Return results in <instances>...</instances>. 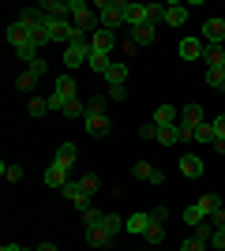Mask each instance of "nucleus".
<instances>
[{"label": "nucleus", "mask_w": 225, "mask_h": 251, "mask_svg": "<svg viewBox=\"0 0 225 251\" xmlns=\"http://www.w3.org/2000/svg\"><path fill=\"white\" fill-rule=\"evenodd\" d=\"M117 30H105V26H101V30H94L90 34V49H98V52H109V56H113V49H117Z\"/></svg>", "instance_id": "10"}, {"label": "nucleus", "mask_w": 225, "mask_h": 251, "mask_svg": "<svg viewBox=\"0 0 225 251\" xmlns=\"http://www.w3.org/2000/svg\"><path fill=\"white\" fill-rule=\"evenodd\" d=\"M206 86L225 90V68H206Z\"/></svg>", "instance_id": "30"}, {"label": "nucleus", "mask_w": 225, "mask_h": 251, "mask_svg": "<svg viewBox=\"0 0 225 251\" xmlns=\"http://www.w3.org/2000/svg\"><path fill=\"white\" fill-rule=\"evenodd\" d=\"M161 23H169V26H184V23H188V8H184V4H165Z\"/></svg>", "instance_id": "18"}, {"label": "nucleus", "mask_w": 225, "mask_h": 251, "mask_svg": "<svg viewBox=\"0 0 225 251\" xmlns=\"http://www.w3.org/2000/svg\"><path fill=\"white\" fill-rule=\"evenodd\" d=\"M165 15V4H128V30L135 26H158V19Z\"/></svg>", "instance_id": "2"}, {"label": "nucleus", "mask_w": 225, "mask_h": 251, "mask_svg": "<svg viewBox=\"0 0 225 251\" xmlns=\"http://www.w3.org/2000/svg\"><path fill=\"white\" fill-rule=\"evenodd\" d=\"M0 173H4L11 184H19V180H23V165H8V161H4V165H0Z\"/></svg>", "instance_id": "36"}, {"label": "nucleus", "mask_w": 225, "mask_h": 251, "mask_svg": "<svg viewBox=\"0 0 225 251\" xmlns=\"http://www.w3.org/2000/svg\"><path fill=\"white\" fill-rule=\"evenodd\" d=\"M139 139L154 143V139H158V124H154V120H150V124H143V127H139Z\"/></svg>", "instance_id": "41"}, {"label": "nucleus", "mask_w": 225, "mask_h": 251, "mask_svg": "<svg viewBox=\"0 0 225 251\" xmlns=\"http://www.w3.org/2000/svg\"><path fill=\"white\" fill-rule=\"evenodd\" d=\"M222 49H225V45H222Z\"/></svg>", "instance_id": "54"}, {"label": "nucleus", "mask_w": 225, "mask_h": 251, "mask_svg": "<svg viewBox=\"0 0 225 251\" xmlns=\"http://www.w3.org/2000/svg\"><path fill=\"white\" fill-rule=\"evenodd\" d=\"M64 116H79V120H86V101H72L64 109Z\"/></svg>", "instance_id": "39"}, {"label": "nucleus", "mask_w": 225, "mask_h": 251, "mask_svg": "<svg viewBox=\"0 0 225 251\" xmlns=\"http://www.w3.org/2000/svg\"><path fill=\"white\" fill-rule=\"evenodd\" d=\"M165 218H169V206H154V210H150V221H158V225H161Z\"/></svg>", "instance_id": "45"}, {"label": "nucleus", "mask_w": 225, "mask_h": 251, "mask_svg": "<svg viewBox=\"0 0 225 251\" xmlns=\"http://www.w3.org/2000/svg\"><path fill=\"white\" fill-rule=\"evenodd\" d=\"M79 184H83V191H86V195H98V173H86V176L79 180Z\"/></svg>", "instance_id": "37"}, {"label": "nucleus", "mask_w": 225, "mask_h": 251, "mask_svg": "<svg viewBox=\"0 0 225 251\" xmlns=\"http://www.w3.org/2000/svg\"><path fill=\"white\" fill-rule=\"evenodd\" d=\"M203 60H206V68H225V49L222 45H206Z\"/></svg>", "instance_id": "23"}, {"label": "nucleus", "mask_w": 225, "mask_h": 251, "mask_svg": "<svg viewBox=\"0 0 225 251\" xmlns=\"http://www.w3.org/2000/svg\"><path fill=\"white\" fill-rule=\"evenodd\" d=\"M222 98H225V90H222Z\"/></svg>", "instance_id": "52"}, {"label": "nucleus", "mask_w": 225, "mask_h": 251, "mask_svg": "<svg viewBox=\"0 0 225 251\" xmlns=\"http://www.w3.org/2000/svg\"><path fill=\"white\" fill-rule=\"evenodd\" d=\"M42 180L49 184V188H56V191H60V188L68 184V169H64V165H56V161H49V169L42 173Z\"/></svg>", "instance_id": "14"}, {"label": "nucleus", "mask_w": 225, "mask_h": 251, "mask_svg": "<svg viewBox=\"0 0 225 251\" xmlns=\"http://www.w3.org/2000/svg\"><path fill=\"white\" fill-rule=\"evenodd\" d=\"M124 221H128V218H120V214H105V218H101V225H98V229H105L109 236H117V232L124 229Z\"/></svg>", "instance_id": "24"}, {"label": "nucleus", "mask_w": 225, "mask_h": 251, "mask_svg": "<svg viewBox=\"0 0 225 251\" xmlns=\"http://www.w3.org/2000/svg\"><path fill=\"white\" fill-rule=\"evenodd\" d=\"M206 221H210L214 229H225V206H218V210H214V214H210Z\"/></svg>", "instance_id": "42"}, {"label": "nucleus", "mask_w": 225, "mask_h": 251, "mask_svg": "<svg viewBox=\"0 0 225 251\" xmlns=\"http://www.w3.org/2000/svg\"><path fill=\"white\" fill-rule=\"evenodd\" d=\"M180 251H206V244H203V240H195V236H188V240L180 244Z\"/></svg>", "instance_id": "43"}, {"label": "nucleus", "mask_w": 225, "mask_h": 251, "mask_svg": "<svg viewBox=\"0 0 225 251\" xmlns=\"http://www.w3.org/2000/svg\"><path fill=\"white\" fill-rule=\"evenodd\" d=\"M38 251H60L56 244H38Z\"/></svg>", "instance_id": "49"}, {"label": "nucleus", "mask_w": 225, "mask_h": 251, "mask_svg": "<svg viewBox=\"0 0 225 251\" xmlns=\"http://www.w3.org/2000/svg\"><path fill=\"white\" fill-rule=\"evenodd\" d=\"M109 64H113V56H109V52H98V49H90V60H86V68H90V72L105 75V72H109Z\"/></svg>", "instance_id": "20"}, {"label": "nucleus", "mask_w": 225, "mask_h": 251, "mask_svg": "<svg viewBox=\"0 0 225 251\" xmlns=\"http://www.w3.org/2000/svg\"><path fill=\"white\" fill-rule=\"evenodd\" d=\"M38 8H42V15H45V19H53V23H64L68 15H72V8H68L64 0H42Z\"/></svg>", "instance_id": "12"}, {"label": "nucleus", "mask_w": 225, "mask_h": 251, "mask_svg": "<svg viewBox=\"0 0 225 251\" xmlns=\"http://www.w3.org/2000/svg\"><path fill=\"white\" fill-rule=\"evenodd\" d=\"M60 195H64L68 202H75V199H79V195H86V191H83V184H79V180H68L64 188H60Z\"/></svg>", "instance_id": "31"}, {"label": "nucleus", "mask_w": 225, "mask_h": 251, "mask_svg": "<svg viewBox=\"0 0 225 251\" xmlns=\"http://www.w3.org/2000/svg\"><path fill=\"white\" fill-rule=\"evenodd\" d=\"M199 124H206V109L199 101H188L180 109V124H176V127H180V135H184V143L195 135V127H199Z\"/></svg>", "instance_id": "5"}, {"label": "nucleus", "mask_w": 225, "mask_h": 251, "mask_svg": "<svg viewBox=\"0 0 225 251\" xmlns=\"http://www.w3.org/2000/svg\"><path fill=\"white\" fill-rule=\"evenodd\" d=\"M199 38L206 45H225V19H206L199 26Z\"/></svg>", "instance_id": "8"}, {"label": "nucleus", "mask_w": 225, "mask_h": 251, "mask_svg": "<svg viewBox=\"0 0 225 251\" xmlns=\"http://www.w3.org/2000/svg\"><path fill=\"white\" fill-rule=\"evenodd\" d=\"M68 8H72V19H75V26H79V30H86V34L101 30V19L94 15L98 8H90L86 0H68Z\"/></svg>", "instance_id": "4"}, {"label": "nucleus", "mask_w": 225, "mask_h": 251, "mask_svg": "<svg viewBox=\"0 0 225 251\" xmlns=\"http://www.w3.org/2000/svg\"><path fill=\"white\" fill-rule=\"evenodd\" d=\"M210 244H214L218 251H225V229H214V240H210Z\"/></svg>", "instance_id": "47"}, {"label": "nucleus", "mask_w": 225, "mask_h": 251, "mask_svg": "<svg viewBox=\"0 0 225 251\" xmlns=\"http://www.w3.org/2000/svg\"><path fill=\"white\" fill-rule=\"evenodd\" d=\"M101 218H105V214H101V210H86V214H83V221H86V229H98V225H101Z\"/></svg>", "instance_id": "38"}, {"label": "nucleus", "mask_w": 225, "mask_h": 251, "mask_svg": "<svg viewBox=\"0 0 225 251\" xmlns=\"http://www.w3.org/2000/svg\"><path fill=\"white\" fill-rule=\"evenodd\" d=\"M214 124V139H225V116H218V120H210Z\"/></svg>", "instance_id": "46"}, {"label": "nucleus", "mask_w": 225, "mask_h": 251, "mask_svg": "<svg viewBox=\"0 0 225 251\" xmlns=\"http://www.w3.org/2000/svg\"><path fill=\"white\" fill-rule=\"evenodd\" d=\"M143 240L154 244V248H161V240H165V225H158V221H150V229L143 232Z\"/></svg>", "instance_id": "26"}, {"label": "nucleus", "mask_w": 225, "mask_h": 251, "mask_svg": "<svg viewBox=\"0 0 225 251\" xmlns=\"http://www.w3.org/2000/svg\"><path fill=\"white\" fill-rule=\"evenodd\" d=\"M176 169H180L188 180H199L206 173V165H203V157H199V154H180V157H176Z\"/></svg>", "instance_id": "9"}, {"label": "nucleus", "mask_w": 225, "mask_h": 251, "mask_svg": "<svg viewBox=\"0 0 225 251\" xmlns=\"http://www.w3.org/2000/svg\"><path fill=\"white\" fill-rule=\"evenodd\" d=\"M8 42H11V49H23V45H34V30L30 26H23L19 19L8 26Z\"/></svg>", "instance_id": "11"}, {"label": "nucleus", "mask_w": 225, "mask_h": 251, "mask_svg": "<svg viewBox=\"0 0 225 251\" xmlns=\"http://www.w3.org/2000/svg\"><path fill=\"white\" fill-rule=\"evenodd\" d=\"M154 34H158V26H135V30H128V42H135L143 49V45L154 42Z\"/></svg>", "instance_id": "21"}, {"label": "nucleus", "mask_w": 225, "mask_h": 251, "mask_svg": "<svg viewBox=\"0 0 225 251\" xmlns=\"http://www.w3.org/2000/svg\"><path fill=\"white\" fill-rule=\"evenodd\" d=\"M128 98V86H109V101H124Z\"/></svg>", "instance_id": "44"}, {"label": "nucleus", "mask_w": 225, "mask_h": 251, "mask_svg": "<svg viewBox=\"0 0 225 251\" xmlns=\"http://www.w3.org/2000/svg\"><path fill=\"white\" fill-rule=\"evenodd\" d=\"M26 113H30L34 120H38V116H45V113H49V98H38V94H34L30 101H26Z\"/></svg>", "instance_id": "28"}, {"label": "nucleus", "mask_w": 225, "mask_h": 251, "mask_svg": "<svg viewBox=\"0 0 225 251\" xmlns=\"http://www.w3.org/2000/svg\"><path fill=\"white\" fill-rule=\"evenodd\" d=\"M192 139H195V143H214V124H210V120H206V124H199Z\"/></svg>", "instance_id": "32"}, {"label": "nucleus", "mask_w": 225, "mask_h": 251, "mask_svg": "<svg viewBox=\"0 0 225 251\" xmlns=\"http://www.w3.org/2000/svg\"><path fill=\"white\" fill-rule=\"evenodd\" d=\"M192 236H195V240H203V244H210V240H214V225L203 221V225H195V229H192Z\"/></svg>", "instance_id": "33"}, {"label": "nucleus", "mask_w": 225, "mask_h": 251, "mask_svg": "<svg viewBox=\"0 0 225 251\" xmlns=\"http://www.w3.org/2000/svg\"><path fill=\"white\" fill-rule=\"evenodd\" d=\"M124 229H128V232H135V236H143V232L150 229V210H147V214H128Z\"/></svg>", "instance_id": "19"}, {"label": "nucleus", "mask_w": 225, "mask_h": 251, "mask_svg": "<svg viewBox=\"0 0 225 251\" xmlns=\"http://www.w3.org/2000/svg\"><path fill=\"white\" fill-rule=\"evenodd\" d=\"M184 221H188V225H203L206 221V214H203V206H199V202H192V206H184Z\"/></svg>", "instance_id": "27"}, {"label": "nucleus", "mask_w": 225, "mask_h": 251, "mask_svg": "<svg viewBox=\"0 0 225 251\" xmlns=\"http://www.w3.org/2000/svg\"><path fill=\"white\" fill-rule=\"evenodd\" d=\"M72 206L79 210V214H86V210H94V195H79V199H75Z\"/></svg>", "instance_id": "40"}, {"label": "nucleus", "mask_w": 225, "mask_h": 251, "mask_svg": "<svg viewBox=\"0 0 225 251\" xmlns=\"http://www.w3.org/2000/svg\"><path fill=\"white\" fill-rule=\"evenodd\" d=\"M150 173H154L150 161H135V165H131V176H135V180H150Z\"/></svg>", "instance_id": "34"}, {"label": "nucleus", "mask_w": 225, "mask_h": 251, "mask_svg": "<svg viewBox=\"0 0 225 251\" xmlns=\"http://www.w3.org/2000/svg\"><path fill=\"white\" fill-rule=\"evenodd\" d=\"M34 83H38V75H34L30 68H26V72H23L19 79H15V86H19V90H34Z\"/></svg>", "instance_id": "35"}, {"label": "nucleus", "mask_w": 225, "mask_h": 251, "mask_svg": "<svg viewBox=\"0 0 225 251\" xmlns=\"http://www.w3.org/2000/svg\"><path fill=\"white\" fill-rule=\"evenodd\" d=\"M86 244H90V248H109L113 236H109L105 229H86Z\"/></svg>", "instance_id": "25"}, {"label": "nucleus", "mask_w": 225, "mask_h": 251, "mask_svg": "<svg viewBox=\"0 0 225 251\" xmlns=\"http://www.w3.org/2000/svg\"><path fill=\"white\" fill-rule=\"evenodd\" d=\"M72 101H75V79L72 75H60V79H56V90L49 94V109H60V113H64Z\"/></svg>", "instance_id": "6"}, {"label": "nucleus", "mask_w": 225, "mask_h": 251, "mask_svg": "<svg viewBox=\"0 0 225 251\" xmlns=\"http://www.w3.org/2000/svg\"><path fill=\"white\" fill-rule=\"evenodd\" d=\"M154 124H158V127H176V124H180V113H176V105H158V113H154Z\"/></svg>", "instance_id": "16"}, {"label": "nucleus", "mask_w": 225, "mask_h": 251, "mask_svg": "<svg viewBox=\"0 0 225 251\" xmlns=\"http://www.w3.org/2000/svg\"><path fill=\"white\" fill-rule=\"evenodd\" d=\"M0 251H23V248H19V244H4Z\"/></svg>", "instance_id": "50"}, {"label": "nucleus", "mask_w": 225, "mask_h": 251, "mask_svg": "<svg viewBox=\"0 0 225 251\" xmlns=\"http://www.w3.org/2000/svg\"><path fill=\"white\" fill-rule=\"evenodd\" d=\"M105 83L109 86H128V64L113 60V64H109V72H105Z\"/></svg>", "instance_id": "15"}, {"label": "nucleus", "mask_w": 225, "mask_h": 251, "mask_svg": "<svg viewBox=\"0 0 225 251\" xmlns=\"http://www.w3.org/2000/svg\"><path fill=\"white\" fill-rule=\"evenodd\" d=\"M195 202H199V206H203V214L210 218V214H214V210L222 206V195H218V191H206L203 199H195Z\"/></svg>", "instance_id": "29"}, {"label": "nucleus", "mask_w": 225, "mask_h": 251, "mask_svg": "<svg viewBox=\"0 0 225 251\" xmlns=\"http://www.w3.org/2000/svg\"><path fill=\"white\" fill-rule=\"evenodd\" d=\"M210 147H214V150H218V154H222V157H225V139H214V143H210Z\"/></svg>", "instance_id": "48"}, {"label": "nucleus", "mask_w": 225, "mask_h": 251, "mask_svg": "<svg viewBox=\"0 0 225 251\" xmlns=\"http://www.w3.org/2000/svg\"><path fill=\"white\" fill-rule=\"evenodd\" d=\"M176 143H184L180 127H158V147H176Z\"/></svg>", "instance_id": "22"}, {"label": "nucleus", "mask_w": 225, "mask_h": 251, "mask_svg": "<svg viewBox=\"0 0 225 251\" xmlns=\"http://www.w3.org/2000/svg\"><path fill=\"white\" fill-rule=\"evenodd\" d=\"M98 19L105 30H117L128 19V0H98Z\"/></svg>", "instance_id": "3"}, {"label": "nucleus", "mask_w": 225, "mask_h": 251, "mask_svg": "<svg viewBox=\"0 0 225 251\" xmlns=\"http://www.w3.org/2000/svg\"><path fill=\"white\" fill-rule=\"evenodd\" d=\"M23 251H30V248H23Z\"/></svg>", "instance_id": "51"}, {"label": "nucleus", "mask_w": 225, "mask_h": 251, "mask_svg": "<svg viewBox=\"0 0 225 251\" xmlns=\"http://www.w3.org/2000/svg\"><path fill=\"white\" fill-rule=\"evenodd\" d=\"M176 52H180V60H203V52H206V42L199 38V34H188V38H180V45H176Z\"/></svg>", "instance_id": "7"}, {"label": "nucleus", "mask_w": 225, "mask_h": 251, "mask_svg": "<svg viewBox=\"0 0 225 251\" xmlns=\"http://www.w3.org/2000/svg\"><path fill=\"white\" fill-rule=\"evenodd\" d=\"M86 135H94V139H105L109 131H113V120H109V113H105V98H90L86 101Z\"/></svg>", "instance_id": "1"}, {"label": "nucleus", "mask_w": 225, "mask_h": 251, "mask_svg": "<svg viewBox=\"0 0 225 251\" xmlns=\"http://www.w3.org/2000/svg\"><path fill=\"white\" fill-rule=\"evenodd\" d=\"M86 60H90V45H64V64H68V72H72V68H83Z\"/></svg>", "instance_id": "13"}, {"label": "nucleus", "mask_w": 225, "mask_h": 251, "mask_svg": "<svg viewBox=\"0 0 225 251\" xmlns=\"http://www.w3.org/2000/svg\"><path fill=\"white\" fill-rule=\"evenodd\" d=\"M75 157H79V147H75V143H60L56 154H53V161H56V165H64V169H72Z\"/></svg>", "instance_id": "17"}, {"label": "nucleus", "mask_w": 225, "mask_h": 251, "mask_svg": "<svg viewBox=\"0 0 225 251\" xmlns=\"http://www.w3.org/2000/svg\"><path fill=\"white\" fill-rule=\"evenodd\" d=\"M154 251H161V248H154Z\"/></svg>", "instance_id": "53"}]
</instances>
